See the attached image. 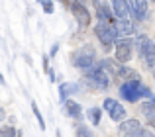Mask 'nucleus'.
I'll list each match as a JSON object with an SVG mask.
<instances>
[{"label":"nucleus","instance_id":"obj_1","mask_svg":"<svg viewBox=\"0 0 155 137\" xmlns=\"http://www.w3.org/2000/svg\"><path fill=\"white\" fill-rule=\"evenodd\" d=\"M84 78L88 80L91 86H94L96 90H106L110 84V78H108V71L102 67V63L96 61L94 65H91L88 68H84Z\"/></svg>","mask_w":155,"mask_h":137},{"label":"nucleus","instance_id":"obj_2","mask_svg":"<svg viewBox=\"0 0 155 137\" xmlns=\"http://www.w3.org/2000/svg\"><path fill=\"white\" fill-rule=\"evenodd\" d=\"M120 96L126 100V102H137L141 96H145V98H153L151 90L145 88V86H141L140 80H126V82L120 86Z\"/></svg>","mask_w":155,"mask_h":137},{"label":"nucleus","instance_id":"obj_3","mask_svg":"<svg viewBox=\"0 0 155 137\" xmlns=\"http://www.w3.org/2000/svg\"><path fill=\"white\" fill-rule=\"evenodd\" d=\"M94 33H96V37H98V41L102 43L106 53L114 47V41L118 39V31H116L114 22H102V20H98V24H96V27H94Z\"/></svg>","mask_w":155,"mask_h":137},{"label":"nucleus","instance_id":"obj_4","mask_svg":"<svg viewBox=\"0 0 155 137\" xmlns=\"http://www.w3.org/2000/svg\"><path fill=\"white\" fill-rule=\"evenodd\" d=\"M134 45H136V49H137L140 59H141V61H143L147 67L153 68V67H155V43H153L145 33H141V35H137V39L134 41Z\"/></svg>","mask_w":155,"mask_h":137},{"label":"nucleus","instance_id":"obj_5","mask_svg":"<svg viewBox=\"0 0 155 137\" xmlns=\"http://www.w3.org/2000/svg\"><path fill=\"white\" fill-rule=\"evenodd\" d=\"M71 63H73L77 68L84 71V68H88L91 65H94V63H96V51L92 49L91 45L81 47V49H77L75 53L71 55Z\"/></svg>","mask_w":155,"mask_h":137},{"label":"nucleus","instance_id":"obj_6","mask_svg":"<svg viewBox=\"0 0 155 137\" xmlns=\"http://www.w3.org/2000/svg\"><path fill=\"white\" fill-rule=\"evenodd\" d=\"M114 45H116V61L120 63V65H124V63H128L130 59H132V49H134V41L128 37H120L114 41Z\"/></svg>","mask_w":155,"mask_h":137},{"label":"nucleus","instance_id":"obj_7","mask_svg":"<svg viewBox=\"0 0 155 137\" xmlns=\"http://www.w3.org/2000/svg\"><path fill=\"white\" fill-rule=\"evenodd\" d=\"M102 106H104V110L108 112V116L114 119V122H122V119L126 118V108L122 106L118 100H114V98H106Z\"/></svg>","mask_w":155,"mask_h":137},{"label":"nucleus","instance_id":"obj_8","mask_svg":"<svg viewBox=\"0 0 155 137\" xmlns=\"http://www.w3.org/2000/svg\"><path fill=\"white\" fill-rule=\"evenodd\" d=\"M71 10H73V16L77 18V22H79L81 30H84V27L91 26V12L87 10L84 4H81V2H77V0H75V2L71 4Z\"/></svg>","mask_w":155,"mask_h":137},{"label":"nucleus","instance_id":"obj_9","mask_svg":"<svg viewBox=\"0 0 155 137\" xmlns=\"http://www.w3.org/2000/svg\"><path fill=\"white\" fill-rule=\"evenodd\" d=\"M126 2H128L130 12H134V18L137 22L145 20V16H147V0H126Z\"/></svg>","mask_w":155,"mask_h":137},{"label":"nucleus","instance_id":"obj_10","mask_svg":"<svg viewBox=\"0 0 155 137\" xmlns=\"http://www.w3.org/2000/svg\"><path fill=\"white\" fill-rule=\"evenodd\" d=\"M92 2H94V10H96L98 20H102V22H112V12H110V6L106 4V0H92Z\"/></svg>","mask_w":155,"mask_h":137},{"label":"nucleus","instance_id":"obj_11","mask_svg":"<svg viewBox=\"0 0 155 137\" xmlns=\"http://www.w3.org/2000/svg\"><path fill=\"white\" fill-rule=\"evenodd\" d=\"M65 114H67L69 118L77 119V122H81V119H83V110H81V104L73 102V100H65Z\"/></svg>","mask_w":155,"mask_h":137},{"label":"nucleus","instance_id":"obj_12","mask_svg":"<svg viewBox=\"0 0 155 137\" xmlns=\"http://www.w3.org/2000/svg\"><path fill=\"white\" fill-rule=\"evenodd\" d=\"M141 114L147 118L149 126H155V98H149V102H143L140 106Z\"/></svg>","mask_w":155,"mask_h":137},{"label":"nucleus","instance_id":"obj_13","mask_svg":"<svg viewBox=\"0 0 155 137\" xmlns=\"http://www.w3.org/2000/svg\"><path fill=\"white\" fill-rule=\"evenodd\" d=\"M75 92H79V84L77 82H63L59 84V100H67L71 94H75Z\"/></svg>","mask_w":155,"mask_h":137},{"label":"nucleus","instance_id":"obj_14","mask_svg":"<svg viewBox=\"0 0 155 137\" xmlns=\"http://www.w3.org/2000/svg\"><path fill=\"white\" fill-rule=\"evenodd\" d=\"M112 6H114V14L118 16V20H128L130 8L126 0H112Z\"/></svg>","mask_w":155,"mask_h":137},{"label":"nucleus","instance_id":"obj_15","mask_svg":"<svg viewBox=\"0 0 155 137\" xmlns=\"http://www.w3.org/2000/svg\"><path fill=\"white\" fill-rule=\"evenodd\" d=\"M140 127H141V123L137 122V119H124V122L120 123V127H118V129H120V135L122 137H126V135L132 133V131L140 129Z\"/></svg>","mask_w":155,"mask_h":137},{"label":"nucleus","instance_id":"obj_16","mask_svg":"<svg viewBox=\"0 0 155 137\" xmlns=\"http://www.w3.org/2000/svg\"><path fill=\"white\" fill-rule=\"evenodd\" d=\"M114 26H116L118 35H130V33H134V24L130 22V20H118V24H114Z\"/></svg>","mask_w":155,"mask_h":137},{"label":"nucleus","instance_id":"obj_17","mask_svg":"<svg viewBox=\"0 0 155 137\" xmlns=\"http://www.w3.org/2000/svg\"><path fill=\"white\" fill-rule=\"evenodd\" d=\"M116 75L120 76V78H126V80H140V75H137L136 71H132V68H128V67H118Z\"/></svg>","mask_w":155,"mask_h":137},{"label":"nucleus","instance_id":"obj_18","mask_svg":"<svg viewBox=\"0 0 155 137\" xmlns=\"http://www.w3.org/2000/svg\"><path fill=\"white\" fill-rule=\"evenodd\" d=\"M100 116H102L100 108H88L87 118L91 119V123H92V126H98V123H100Z\"/></svg>","mask_w":155,"mask_h":137},{"label":"nucleus","instance_id":"obj_19","mask_svg":"<svg viewBox=\"0 0 155 137\" xmlns=\"http://www.w3.org/2000/svg\"><path fill=\"white\" fill-rule=\"evenodd\" d=\"M126 137H155V133H153V131H149V129H145V127H140V129L132 131V133L126 135Z\"/></svg>","mask_w":155,"mask_h":137},{"label":"nucleus","instance_id":"obj_20","mask_svg":"<svg viewBox=\"0 0 155 137\" xmlns=\"http://www.w3.org/2000/svg\"><path fill=\"white\" fill-rule=\"evenodd\" d=\"M31 112H34V116L38 118L39 127H41V129H45V122H43V116H41V112H39V108H38V104H35V102H31Z\"/></svg>","mask_w":155,"mask_h":137},{"label":"nucleus","instance_id":"obj_21","mask_svg":"<svg viewBox=\"0 0 155 137\" xmlns=\"http://www.w3.org/2000/svg\"><path fill=\"white\" fill-rule=\"evenodd\" d=\"M18 133H16L14 126H0V137H16Z\"/></svg>","mask_w":155,"mask_h":137},{"label":"nucleus","instance_id":"obj_22","mask_svg":"<svg viewBox=\"0 0 155 137\" xmlns=\"http://www.w3.org/2000/svg\"><path fill=\"white\" fill-rule=\"evenodd\" d=\"M77 137H92V133L87 126H79L77 127Z\"/></svg>","mask_w":155,"mask_h":137},{"label":"nucleus","instance_id":"obj_23","mask_svg":"<svg viewBox=\"0 0 155 137\" xmlns=\"http://www.w3.org/2000/svg\"><path fill=\"white\" fill-rule=\"evenodd\" d=\"M38 2L43 6L45 14H53V2H51V0H38Z\"/></svg>","mask_w":155,"mask_h":137},{"label":"nucleus","instance_id":"obj_24","mask_svg":"<svg viewBox=\"0 0 155 137\" xmlns=\"http://www.w3.org/2000/svg\"><path fill=\"white\" fill-rule=\"evenodd\" d=\"M47 75H49V80H55V72H53V68H47Z\"/></svg>","mask_w":155,"mask_h":137},{"label":"nucleus","instance_id":"obj_25","mask_svg":"<svg viewBox=\"0 0 155 137\" xmlns=\"http://www.w3.org/2000/svg\"><path fill=\"white\" fill-rule=\"evenodd\" d=\"M57 49H59V45H53V47H51V55H55Z\"/></svg>","mask_w":155,"mask_h":137},{"label":"nucleus","instance_id":"obj_26","mask_svg":"<svg viewBox=\"0 0 155 137\" xmlns=\"http://www.w3.org/2000/svg\"><path fill=\"white\" fill-rule=\"evenodd\" d=\"M0 84H6V80H4V76H2V72H0Z\"/></svg>","mask_w":155,"mask_h":137},{"label":"nucleus","instance_id":"obj_27","mask_svg":"<svg viewBox=\"0 0 155 137\" xmlns=\"http://www.w3.org/2000/svg\"><path fill=\"white\" fill-rule=\"evenodd\" d=\"M0 119H4V110L0 108Z\"/></svg>","mask_w":155,"mask_h":137},{"label":"nucleus","instance_id":"obj_28","mask_svg":"<svg viewBox=\"0 0 155 137\" xmlns=\"http://www.w3.org/2000/svg\"><path fill=\"white\" fill-rule=\"evenodd\" d=\"M55 137H61V133H59V131H57V135H55Z\"/></svg>","mask_w":155,"mask_h":137},{"label":"nucleus","instance_id":"obj_29","mask_svg":"<svg viewBox=\"0 0 155 137\" xmlns=\"http://www.w3.org/2000/svg\"><path fill=\"white\" fill-rule=\"evenodd\" d=\"M77 2H81V4H83V2H84V0H77Z\"/></svg>","mask_w":155,"mask_h":137}]
</instances>
